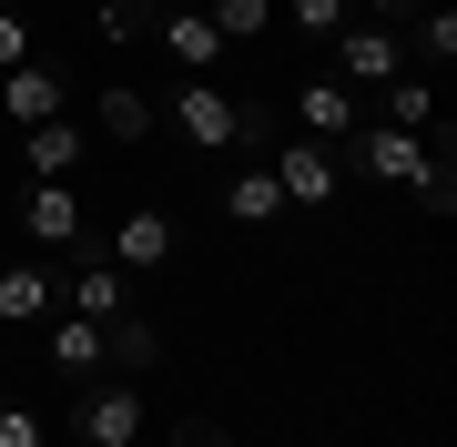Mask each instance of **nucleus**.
<instances>
[{
    "label": "nucleus",
    "mask_w": 457,
    "mask_h": 447,
    "mask_svg": "<svg viewBox=\"0 0 457 447\" xmlns=\"http://www.w3.org/2000/svg\"><path fill=\"white\" fill-rule=\"evenodd\" d=\"M0 447H51V427H41L31 397H0Z\"/></svg>",
    "instance_id": "412c9836"
},
{
    "label": "nucleus",
    "mask_w": 457,
    "mask_h": 447,
    "mask_svg": "<svg viewBox=\"0 0 457 447\" xmlns=\"http://www.w3.org/2000/svg\"><path fill=\"white\" fill-rule=\"evenodd\" d=\"M21 62H41V51H31V21L0 11V71H21Z\"/></svg>",
    "instance_id": "5701e85b"
},
{
    "label": "nucleus",
    "mask_w": 457,
    "mask_h": 447,
    "mask_svg": "<svg viewBox=\"0 0 457 447\" xmlns=\"http://www.w3.org/2000/svg\"><path fill=\"white\" fill-rule=\"evenodd\" d=\"M285 21H295L305 41H336V31H345L356 11H345V0H285Z\"/></svg>",
    "instance_id": "aec40b11"
},
{
    "label": "nucleus",
    "mask_w": 457,
    "mask_h": 447,
    "mask_svg": "<svg viewBox=\"0 0 457 447\" xmlns=\"http://www.w3.org/2000/svg\"><path fill=\"white\" fill-rule=\"evenodd\" d=\"M204 21H213L224 51H234V41H264V31H275V0H204Z\"/></svg>",
    "instance_id": "a211bd4d"
},
{
    "label": "nucleus",
    "mask_w": 457,
    "mask_h": 447,
    "mask_svg": "<svg viewBox=\"0 0 457 447\" xmlns=\"http://www.w3.org/2000/svg\"><path fill=\"white\" fill-rule=\"evenodd\" d=\"M92 122H102V143H153V92H132V82H102V102H92Z\"/></svg>",
    "instance_id": "f8f14e48"
},
{
    "label": "nucleus",
    "mask_w": 457,
    "mask_h": 447,
    "mask_svg": "<svg viewBox=\"0 0 457 447\" xmlns=\"http://www.w3.org/2000/svg\"><path fill=\"white\" fill-rule=\"evenodd\" d=\"M102 254H112L132 285H143V275H163V265H173V214H153V203H143V214H122Z\"/></svg>",
    "instance_id": "6e6552de"
},
{
    "label": "nucleus",
    "mask_w": 457,
    "mask_h": 447,
    "mask_svg": "<svg viewBox=\"0 0 457 447\" xmlns=\"http://www.w3.org/2000/svg\"><path fill=\"white\" fill-rule=\"evenodd\" d=\"M275 194H285V214H326L336 203V183H345V153L336 143H275Z\"/></svg>",
    "instance_id": "f03ea898"
},
{
    "label": "nucleus",
    "mask_w": 457,
    "mask_h": 447,
    "mask_svg": "<svg viewBox=\"0 0 457 447\" xmlns=\"http://www.w3.org/2000/svg\"><path fill=\"white\" fill-rule=\"evenodd\" d=\"M51 366H62V377H102V366H112L92 315H51Z\"/></svg>",
    "instance_id": "4468645a"
},
{
    "label": "nucleus",
    "mask_w": 457,
    "mask_h": 447,
    "mask_svg": "<svg viewBox=\"0 0 457 447\" xmlns=\"http://www.w3.org/2000/svg\"><path fill=\"white\" fill-rule=\"evenodd\" d=\"M143 447H183V437H143Z\"/></svg>",
    "instance_id": "bb28decb"
},
{
    "label": "nucleus",
    "mask_w": 457,
    "mask_h": 447,
    "mask_svg": "<svg viewBox=\"0 0 457 447\" xmlns=\"http://www.w3.org/2000/svg\"><path fill=\"white\" fill-rule=\"evenodd\" d=\"M153 417H143V386H82L71 407V447H143Z\"/></svg>",
    "instance_id": "7ed1b4c3"
},
{
    "label": "nucleus",
    "mask_w": 457,
    "mask_h": 447,
    "mask_svg": "<svg viewBox=\"0 0 457 447\" xmlns=\"http://www.w3.org/2000/svg\"><path fill=\"white\" fill-rule=\"evenodd\" d=\"M224 214H234V224H285L275 173H264V163H254V173H234V183H224Z\"/></svg>",
    "instance_id": "f3484780"
},
{
    "label": "nucleus",
    "mask_w": 457,
    "mask_h": 447,
    "mask_svg": "<svg viewBox=\"0 0 457 447\" xmlns=\"http://www.w3.org/2000/svg\"><path fill=\"white\" fill-rule=\"evenodd\" d=\"M62 315H92V326H112V315H132V275L112 265V254H82V265L62 275Z\"/></svg>",
    "instance_id": "39448f33"
},
{
    "label": "nucleus",
    "mask_w": 457,
    "mask_h": 447,
    "mask_svg": "<svg viewBox=\"0 0 457 447\" xmlns=\"http://www.w3.org/2000/svg\"><path fill=\"white\" fill-rule=\"evenodd\" d=\"M396 71H407V41H396L386 21H345L336 31V82L345 92H386Z\"/></svg>",
    "instance_id": "20e7f679"
},
{
    "label": "nucleus",
    "mask_w": 457,
    "mask_h": 447,
    "mask_svg": "<svg viewBox=\"0 0 457 447\" xmlns=\"http://www.w3.org/2000/svg\"><path fill=\"white\" fill-rule=\"evenodd\" d=\"M102 356H112L122 377H153V366H163V335H153L143 315H112V326H102Z\"/></svg>",
    "instance_id": "dca6fc26"
},
{
    "label": "nucleus",
    "mask_w": 457,
    "mask_h": 447,
    "mask_svg": "<svg viewBox=\"0 0 457 447\" xmlns=\"http://www.w3.org/2000/svg\"><path fill=\"white\" fill-rule=\"evenodd\" d=\"M376 122H396V133H427V122H437V82H427V71H396V82L376 92Z\"/></svg>",
    "instance_id": "ddd939ff"
},
{
    "label": "nucleus",
    "mask_w": 457,
    "mask_h": 447,
    "mask_svg": "<svg viewBox=\"0 0 457 447\" xmlns=\"http://www.w3.org/2000/svg\"><path fill=\"white\" fill-rule=\"evenodd\" d=\"M183 447H234L224 427H204V417H194V427H183Z\"/></svg>",
    "instance_id": "393cba45"
},
{
    "label": "nucleus",
    "mask_w": 457,
    "mask_h": 447,
    "mask_svg": "<svg viewBox=\"0 0 457 447\" xmlns=\"http://www.w3.org/2000/svg\"><path fill=\"white\" fill-rule=\"evenodd\" d=\"M295 122H305V143H356V92L336 82V71H315V82H295Z\"/></svg>",
    "instance_id": "0eeeda50"
},
{
    "label": "nucleus",
    "mask_w": 457,
    "mask_h": 447,
    "mask_svg": "<svg viewBox=\"0 0 457 447\" xmlns=\"http://www.w3.org/2000/svg\"><path fill=\"white\" fill-rule=\"evenodd\" d=\"M0 335H11V326H0Z\"/></svg>",
    "instance_id": "cd10ccee"
},
{
    "label": "nucleus",
    "mask_w": 457,
    "mask_h": 447,
    "mask_svg": "<svg viewBox=\"0 0 457 447\" xmlns=\"http://www.w3.org/2000/svg\"><path fill=\"white\" fill-rule=\"evenodd\" d=\"M51 315H62V275H51L41 254L0 265V326H51Z\"/></svg>",
    "instance_id": "423d86ee"
},
{
    "label": "nucleus",
    "mask_w": 457,
    "mask_h": 447,
    "mask_svg": "<svg viewBox=\"0 0 457 447\" xmlns=\"http://www.w3.org/2000/svg\"><path fill=\"white\" fill-rule=\"evenodd\" d=\"M21 224H31V244H82V194L71 183H21Z\"/></svg>",
    "instance_id": "9b49d317"
},
{
    "label": "nucleus",
    "mask_w": 457,
    "mask_h": 447,
    "mask_svg": "<svg viewBox=\"0 0 457 447\" xmlns=\"http://www.w3.org/2000/svg\"><path fill=\"white\" fill-rule=\"evenodd\" d=\"M417 62H457V11L447 0H417Z\"/></svg>",
    "instance_id": "6ab92c4d"
},
{
    "label": "nucleus",
    "mask_w": 457,
    "mask_h": 447,
    "mask_svg": "<svg viewBox=\"0 0 457 447\" xmlns=\"http://www.w3.org/2000/svg\"><path fill=\"white\" fill-rule=\"evenodd\" d=\"M345 11H366V21H396V11H417V0H345Z\"/></svg>",
    "instance_id": "b1692460"
},
{
    "label": "nucleus",
    "mask_w": 457,
    "mask_h": 447,
    "mask_svg": "<svg viewBox=\"0 0 457 447\" xmlns=\"http://www.w3.org/2000/svg\"><path fill=\"white\" fill-rule=\"evenodd\" d=\"M0 112L31 133V122H62V112H71V92H62L51 62H21V71H0Z\"/></svg>",
    "instance_id": "1a4fd4ad"
},
{
    "label": "nucleus",
    "mask_w": 457,
    "mask_h": 447,
    "mask_svg": "<svg viewBox=\"0 0 457 447\" xmlns=\"http://www.w3.org/2000/svg\"><path fill=\"white\" fill-rule=\"evenodd\" d=\"M92 31H102V41H112V51H122V41H143V31H153V21H143V11H132V0H102V11H92Z\"/></svg>",
    "instance_id": "4be33fe9"
},
{
    "label": "nucleus",
    "mask_w": 457,
    "mask_h": 447,
    "mask_svg": "<svg viewBox=\"0 0 457 447\" xmlns=\"http://www.w3.org/2000/svg\"><path fill=\"white\" fill-rule=\"evenodd\" d=\"M132 11H143V21H163V11H183V0H132Z\"/></svg>",
    "instance_id": "a878e982"
},
{
    "label": "nucleus",
    "mask_w": 457,
    "mask_h": 447,
    "mask_svg": "<svg viewBox=\"0 0 457 447\" xmlns=\"http://www.w3.org/2000/svg\"><path fill=\"white\" fill-rule=\"evenodd\" d=\"M153 112L173 122L194 153H234V143H275V122L254 112V102H234V92H213V82H173Z\"/></svg>",
    "instance_id": "f257e3e1"
},
{
    "label": "nucleus",
    "mask_w": 457,
    "mask_h": 447,
    "mask_svg": "<svg viewBox=\"0 0 457 447\" xmlns=\"http://www.w3.org/2000/svg\"><path fill=\"white\" fill-rule=\"evenodd\" d=\"M21 143H31V173H21V183H71V173L92 163V133H82L71 112H62V122H31Z\"/></svg>",
    "instance_id": "9d476101"
},
{
    "label": "nucleus",
    "mask_w": 457,
    "mask_h": 447,
    "mask_svg": "<svg viewBox=\"0 0 457 447\" xmlns=\"http://www.w3.org/2000/svg\"><path fill=\"white\" fill-rule=\"evenodd\" d=\"M153 41H163L173 62H224V31H213V21L194 11V0H183V11H163V21H153Z\"/></svg>",
    "instance_id": "2eb2a0df"
}]
</instances>
